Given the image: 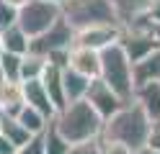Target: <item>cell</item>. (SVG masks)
I'll return each instance as SVG.
<instances>
[{
	"mask_svg": "<svg viewBox=\"0 0 160 154\" xmlns=\"http://www.w3.org/2000/svg\"><path fill=\"white\" fill-rule=\"evenodd\" d=\"M5 3H8V5H13V8H18V10H21V8H23V5L28 3V0H5Z\"/></svg>",
	"mask_w": 160,
	"mask_h": 154,
	"instance_id": "obj_33",
	"label": "cell"
},
{
	"mask_svg": "<svg viewBox=\"0 0 160 154\" xmlns=\"http://www.w3.org/2000/svg\"><path fill=\"white\" fill-rule=\"evenodd\" d=\"M103 123L106 121L98 116V110L85 98L67 103L54 116V126L59 128V133L70 144H80V141H88V139H101Z\"/></svg>",
	"mask_w": 160,
	"mask_h": 154,
	"instance_id": "obj_2",
	"label": "cell"
},
{
	"mask_svg": "<svg viewBox=\"0 0 160 154\" xmlns=\"http://www.w3.org/2000/svg\"><path fill=\"white\" fill-rule=\"evenodd\" d=\"M62 18V3L54 0H28V3L18 10V26H21L28 36L44 34L49 26H54Z\"/></svg>",
	"mask_w": 160,
	"mask_h": 154,
	"instance_id": "obj_5",
	"label": "cell"
},
{
	"mask_svg": "<svg viewBox=\"0 0 160 154\" xmlns=\"http://www.w3.org/2000/svg\"><path fill=\"white\" fill-rule=\"evenodd\" d=\"M114 8H116V16L122 21V26L127 23H134L145 16V10L150 5V0H111Z\"/></svg>",
	"mask_w": 160,
	"mask_h": 154,
	"instance_id": "obj_19",
	"label": "cell"
},
{
	"mask_svg": "<svg viewBox=\"0 0 160 154\" xmlns=\"http://www.w3.org/2000/svg\"><path fill=\"white\" fill-rule=\"evenodd\" d=\"M0 133H3V136H8L18 149H21L23 144L34 136V133L28 131V128H26L16 116H8V113H0Z\"/></svg>",
	"mask_w": 160,
	"mask_h": 154,
	"instance_id": "obj_17",
	"label": "cell"
},
{
	"mask_svg": "<svg viewBox=\"0 0 160 154\" xmlns=\"http://www.w3.org/2000/svg\"><path fill=\"white\" fill-rule=\"evenodd\" d=\"M70 154H103L101 139H88V141L72 144V147H70Z\"/></svg>",
	"mask_w": 160,
	"mask_h": 154,
	"instance_id": "obj_25",
	"label": "cell"
},
{
	"mask_svg": "<svg viewBox=\"0 0 160 154\" xmlns=\"http://www.w3.org/2000/svg\"><path fill=\"white\" fill-rule=\"evenodd\" d=\"M54 3H65V0H54Z\"/></svg>",
	"mask_w": 160,
	"mask_h": 154,
	"instance_id": "obj_36",
	"label": "cell"
},
{
	"mask_svg": "<svg viewBox=\"0 0 160 154\" xmlns=\"http://www.w3.org/2000/svg\"><path fill=\"white\" fill-rule=\"evenodd\" d=\"M91 82H93L91 77H85V75H80V72L65 67V69H62V85H65V98H67V103L83 100V98L88 95Z\"/></svg>",
	"mask_w": 160,
	"mask_h": 154,
	"instance_id": "obj_14",
	"label": "cell"
},
{
	"mask_svg": "<svg viewBox=\"0 0 160 154\" xmlns=\"http://www.w3.org/2000/svg\"><path fill=\"white\" fill-rule=\"evenodd\" d=\"M134 154H160V152H158V149H150L147 144H145V147H139V149H134Z\"/></svg>",
	"mask_w": 160,
	"mask_h": 154,
	"instance_id": "obj_32",
	"label": "cell"
},
{
	"mask_svg": "<svg viewBox=\"0 0 160 154\" xmlns=\"http://www.w3.org/2000/svg\"><path fill=\"white\" fill-rule=\"evenodd\" d=\"M85 100H88V103H91V105L98 110V116H101L103 121H108V118H111L119 108L124 105V98L119 95V92H116L111 85H108L106 80H101V77H96V80L91 82Z\"/></svg>",
	"mask_w": 160,
	"mask_h": 154,
	"instance_id": "obj_9",
	"label": "cell"
},
{
	"mask_svg": "<svg viewBox=\"0 0 160 154\" xmlns=\"http://www.w3.org/2000/svg\"><path fill=\"white\" fill-rule=\"evenodd\" d=\"M0 54H3V41H0Z\"/></svg>",
	"mask_w": 160,
	"mask_h": 154,
	"instance_id": "obj_35",
	"label": "cell"
},
{
	"mask_svg": "<svg viewBox=\"0 0 160 154\" xmlns=\"http://www.w3.org/2000/svg\"><path fill=\"white\" fill-rule=\"evenodd\" d=\"M13 23H18V8L8 5L5 0H0V31L13 26Z\"/></svg>",
	"mask_w": 160,
	"mask_h": 154,
	"instance_id": "obj_26",
	"label": "cell"
},
{
	"mask_svg": "<svg viewBox=\"0 0 160 154\" xmlns=\"http://www.w3.org/2000/svg\"><path fill=\"white\" fill-rule=\"evenodd\" d=\"M122 31H124L122 23H93V26H85V28L75 31V44L103 51L106 46H111L122 39Z\"/></svg>",
	"mask_w": 160,
	"mask_h": 154,
	"instance_id": "obj_8",
	"label": "cell"
},
{
	"mask_svg": "<svg viewBox=\"0 0 160 154\" xmlns=\"http://www.w3.org/2000/svg\"><path fill=\"white\" fill-rule=\"evenodd\" d=\"M134 23H160V0H150V5L145 10V16L134 21ZM129 26V23H127Z\"/></svg>",
	"mask_w": 160,
	"mask_h": 154,
	"instance_id": "obj_28",
	"label": "cell"
},
{
	"mask_svg": "<svg viewBox=\"0 0 160 154\" xmlns=\"http://www.w3.org/2000/svg\"><path fill=\"white\" fill-rule=\"evenodd\" d=\"M44 141H47V154H70V147H72V144L59 133V128L54 126V118L44 131Z\"/></svg>",
	"mask_w": 160,
	"mask_h": 154,
	"instance_id": "obj_22",
	"label": "cell"
},
{
	"mask_svg": "<svg viewBox=\"0 0 160 154\" xmlns=\"http://www.w3.org/2000/svg\"><path fill=\"white\" fill-rule=\"evenodd\" d=\"M147 147L160 152V118H155V121H152V126H150V133H147Z\"/></svg>",
	"mask_w": 160,
	"mask_h": 154,
	"instance_id": "obj_29",
	"label": "cell"
},
{
	"mask_svg": "<svg viewBox=\"0 0 160 154\" xmlns=\"http://www.w3.org/2000/svg\"><path fill=\"white\" fill-rule=\"evenodd\" d=\"M132 98L142 103V108H145L152 118H160V82H147V85H139V87L134 90Z\"/></svg>",
	"mask_w": 160,
	"mask_h": 154,
	"instance_id": "obj_18",
	"label": "cell"
},
{
	"mask_svg": "<svg viewBox=\"0 0 160 154\" xmlns=\"http://www.w3.org/2000/svg\"><path fill=\"white\" fill-rule=\"evenodd\" d=\"M152 121L155 118L142 108V103L129 98V100H124V105L103 123L101 139H116V141L129 144L132 149H139V147L147 144V133H150Z\"/></svg>",
	"mask_w": 160,
	"mask_h": 154,
	"instance_id": "obj_1",
	"label": "cell"
},
{
	"mask_svg": "<svg viewBox=\"0 0 160 154\" xmlns=\"http://www.w3.org/2000/svg\"><path fill=\"white\" fill-rule=\"evenodd\" d=\"M122 49L127 51V57L132 64H137L139 59H145L150 51L158 49V41L152 36V31L147 28V23H129L122 31V39H119Z\"/></svg>",
	"mask_w": 160,
	"mask_h": 154,
	"instance_id": "obj_7",
	"label": "cell"
},
{
	"mask_svg": "<svg viewBox=\"0 0 160 154\" xmlns=\"http://www.w3.org/2000/svg\"><path fill=\"white\" fill-rule=\"evenodd\" d=\"M147 28L152 31V36H155V41H158V46H160V23H147Z\"/></svg>",
	"mask_w": 160,
	"mask_h": 154,
	"instance_id": "obj_31",
	"label": "cell"
},
{
	"mask_svg": "<svg viewBox=\"0 0 160 154\" xmlns=\"http://www.w3.org/2000/svg\"><path fill=\"white\" fill-rule=\"evenodd\" d=\"M62 18L75 31L93 23H122L111 0H65Z\"/></svg>",
	"mask_w": 160,
	"mask_h": 154,
	"instance_id": "obj_4",
	"label": "cell"
},
{
	"mask_svg": "<svg viewBox=\"0 0 160 154\" xmlns=\"http://www.w3.org/2000/svg\"><path fill=\"white\" fill-rule=\"evenodd\" d=\"M5 82H11V80H8V77H5V72H3V67H0V90H3V87H5Z\"/></svg>",
	"mask_w": 160,
	"mask_h": 154,
	"instance_id": "obj_34",
	"label": "cell"
},
{
	"mask_svg": "<svg viewBox=\"0 0 160 154\" xmlns=\"http://www.w3.org/2000/svg\"><path fill=\"white\" fill-rule=\"evenodd\" d=\"M101 147H103V154H134L129 144L116 141V139H101Z\"/></svg>",
	"mask_w": 160,
	"mask_h": 154,
	"instance_id": "obj_27",
	"label": "cell"
},
{
	"mask_svg": "<svg viewBox=\"0 0 160 154\" xmlns=\"http://www.w3.org/2000/svg\"><path fill=\"white\" fill-rule=\"evenodd\" d=\"M18 154H47V141H44V131L42 133H34L31 139H28L21 149H18Z\"/></svg>",
	"mask_w": 160,
	"mask_h": 154,
	"instance_id": "obj_24",
	"label": "cell"
},
{
	"mask_svg": "<svg viewBox=\"0 0 160 154\" xmlns=\"http://www.w3.org/2000/svg\"><path fill=\"white\" fill-rule=\"evenodd\" d=\"M21 87H23V100L28 103V105H34L36 110H42L44 116H49V118L57 116V108H54L52 98H49L42 77L39 80H26V82H21Z\"/></svg>",
	"mask_w": 160,
	"mask_h": 154,
	"instance_id": "obj_11",
	"label": "cell"
},
{
	"mask_svg": "<svg viewBox=\"0 0 160 154\" xmlns=\"http://www.w3.org/2000/svg\"><path fill=\"white\" fill-rule=\"evenodd\" d=\"M0 41H3V51H13V54H28V46H31V36L18 23L0 31Z\"/></svg>",
	"mask_w": 160,
	"mask_h": 154,
	"instance_id": "obj_15",
	"label": "cell"
},
{
	"mask_svg": "<svg viewBox=\"0 0 160 154\" xmlns=\"http://www.w3.org/2000/svg\"><path fill=\"white\" fill-rule=\"evenodd\" d=\"M21 62H23V54H13V51L0 54V67L11 82H21Z\"/></svg>",
	"mask_w": 160,
	"mask_h": 154,
	"instance_id": "obj_23",
	"label": "cell"
},
{
	"mask_svg": "<svg viewBox=\"0 0 160 154\" xmlns=\"http://www.w3.org/2000/svg\"><path fill=\"white\" fill-rule=\"evenodd\" d=\"M132 77H134V90L147 82H160V46L150 51L145 59L132 64Z\"/></svg>",
	"mask_w": 160,
	"mask_h": 154,
	"instance_id": "obj_12",
	"label": "cell"
},
{
	"mask_svg": "<svg viewBox=\"0 0 160 154\" xmlns=\"http://www.w3.org/2000/svg\"><path fill=\"white\" fill-rule=\"evenodd\" d=\"M75 44V28L67 23L65 18H59L54 26H49L44 34H39L31 39V46H28V51H34V54H42L47 59H52L57 54H65V51H70Z\"/></svg>",
	"mask_w": 160,
	"mask_h": 154,
	"instance_id": "obj_6",
	"label": "cell"
},
{
	"mask_svg": "<svg viewBox=\"0 0 160 154\" xmlns=\"http://www.w3.org/2000/svg\"><path fill=\"white\" fill-rule=\"evenodd\" d=\"M0 154H18V147L3 133H0Z\"/></svg>",
	"mask_w": 160,
	"mask_h": 154,
	"instance_id": "obj_30",
	"label": "cell"
},
{
	"mask_svg": "<svg viewBox=\"0 0 160 154\" xmlns=\"http://www.w3.org/2000/svg\"><path fill=\"white\" fill-rule=\"evenodd\" d=\"M23 87L21 82H5V87L0 90V113L8 116H18V110L23 108Z\"/></svg>",
	"mask_w": 160,
	"mask_h": 154,
	"instance_id": "obj_16",
	"label": "cell"
},
{
	"mask_svg": "<svg viewBox=\"0 0 160 154\" xmlns=\"http://www.w3.org/2000/svg\"><path fill=\"white\" fill-rule=\"evenodd\" d=\"M67 67L80 72V75L85 77H101V51H96L91 46H78L72 44V49H70V57H67Z\"/></svg>",
	"mask_w": 160,
	"mask_h": 154,
	"instance_id": "obj_10",
	"label": "cell"
},
{
	"mask_svg": "<svg viewBox=\"0 0 160 154\" xmlns=\"http://www.w3.org/2000/svg\"><path fill=\"white\" fill-rule=\"evenodd\" d=\"M101 80H106L124 100L134 95V77H132V62L122 44H111L101 51Z\"/></svg>",
	"mask_w": 160,
	"mask_h": 154,
	"instance_id": "obj_3",
	"label": "cell"
},
{
	"mask_svg": "<svg viewBox=\"0 0 160 154\" xmlns=\"http://www.w3.org/2000/svg\"><path fill=\"white\" fill-rule=\"evenodd\" d=\"M16 118L21 121L31 133H42V131H47L49 123H52V118H49V116H44L42 110H36L34 105H28V103H23V108L18 110Z\"/></svg>",
	"mask_w": 160,
	"mask_h": 154,
	"instance_id": "obj_20",
	"label": "cell"
},
{
	"mask_svg": "<svg viewBox=\"0 0 160 154\" xmlns=\"http://www.w3.org/2000/svg\"><path fill=\"white\" fill-rule=\"evenodd\" d=\"M47 64H49V59L42 57V54H34V51L23 54V62H21V82H26V80H39V77L44 75Z\"/></svg>",
	"mask_w": 160,
	"mask_h": 154,
	"instance_id": "obj_21",
	"label": "cell"
},
{
	"mask_svg": "<svg viewBox=\"0 0 160 154\" xmlns=\"http://www.w3.org/2000/svg\"><path fill=\"white\" fill-rule=\"evenodd\" d=\"M62 69H65V67L52 64V62H49V64H47V69H44V75H42V82H44V87H47V92H49V98H52V103H54L57 113L67 105V98H65V85H62Z\"/></svg>",
	"mask_w": 160,
	"mask_h": 154,
	"instance_id": "obj_13",
	"label": "cell"
}]
</instances>
